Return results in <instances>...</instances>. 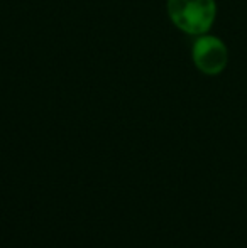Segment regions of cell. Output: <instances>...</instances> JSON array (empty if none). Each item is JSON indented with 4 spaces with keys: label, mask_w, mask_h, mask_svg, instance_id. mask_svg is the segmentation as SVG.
Segmentation results:
<instances>
[{
    "label": "cell",
    "mask_w": 247,
    "mask_h": 248,
    "mask_svg": "<svg viewBox=\"0 0 247 248\" xmlns=\"http://www.w3.org/2000/svg\"><path fill=\"white\" fill-rule=\"evenodd\" d=\"M217 14L215 0H168V16L180 31L200 36L212 27Z\"/></svg>",
    "instance_id": "6da1fadb"
},
{
    "label": "cell",
    "mask_w": 247,
    "mask_h": 248,
    "mask_svg": "<svg viewBox=\"0 0 247 248\" xmlns=\"http://www.w3.org/2000/svg\"><path fill=\"white\" fill-rule=\"evenodd\" d=\"M191 58L193 62L205 75H218L224 71L227 64V47L218 37L203 36L198 37L191 46Z\"/></svg>",
    "instance_id": "7a4b0ae2"
}]
</instances>
